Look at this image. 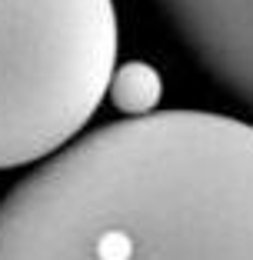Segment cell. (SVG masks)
Segmentation results:
<instances>
[{"label":"cell","instance_id":"1","mask_svg":"<svg viewBox=\"0 0 253 260\" xmlns=\"http://www.w3.org/2000/svg\"><path fill=\"white\" fill-rule=\"evenodd\" d=\"M0 260H253V123L154 110L77 137L0 200Z\"/></svg>","mask_w":253,"mask_h":260},{"label":"cell","instance_id":"2","mask_svg":"<svg viewBox=\"0 0 253 260\" xmlns=\"http://www.w3.org/2000/svg\"><path fill=\"white\" fill-rule=\"evenodd\" d=\"M114 70V0H0V170L74 144Z\"/></svg>","mask_w":253,"mask_h":260},{"label":"cell","instance_id":"3","mask_svg":"<svg viewBox=\"0 0 253 260\" xmlns=\"http://www.w3.org/2000/svg\"><path fill=\"white\" fill-rule=\"evenodd\" d=\"M187 54L253 114V0H157Z\"/></svg>","mask_w":253,"mask_h":260},{"label":"cell","instance_id":"4","mask_svg":"<svg viewBox=\"0 0 253 260\" xmlns=\"http://www.w3.org/2000/svg\"><path fill=\"white\" fill-rule=\"evenodd\" d=\"M107 93L127 117H147L154 114L157 100H160V77L147 63H127V67L114 70Z\"/></svg>","mask_w":253,"mask_h":260}]
</instances>
